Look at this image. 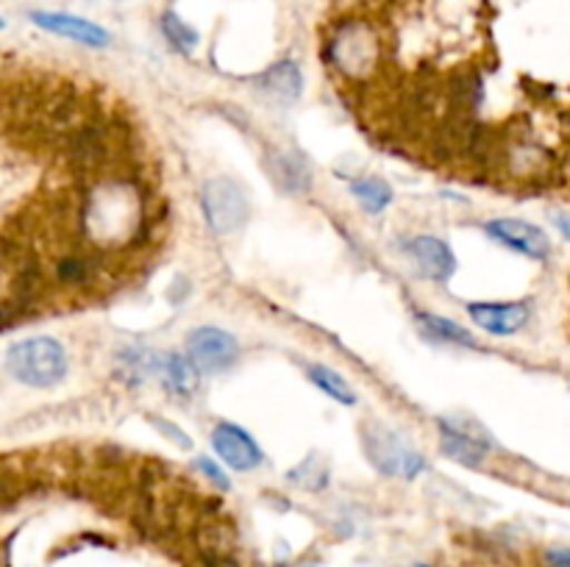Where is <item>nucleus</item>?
Here are the masks:
<instances>
[{"label":"nucleus","instance_id":"obj_1","mask_svg":"<svg viewBox=\"0 0 570 567\" xmlns=\"http://www.w3.org/2000/svg\"><path fill=\"white\" fill-rule=\"evenodd\" d=\"M6 370L26 387L50 389L65 381L67 354L53 337H31L11 345L6 354Z\"/></svg>","mask_w":570,"mask_h":567},{"label":"nucleus","instance_id":"obj_2","mask_svg":"<svg viewBox=\"0 0 570 567\" xmlns=\"http://www.w3.org/2000/svg\"><path fill=\"white\" fill-rule=\"evenodd\" d=\"M200 203H204L206 222L215 233H232L248 217V203H245V192L237 181L232 178H212L204 187L200 195Z\"/></svg>","mask_w":570,"mask_h":567},{"label":"nucleus","instance_id":"obj_3","mask_svg":"<svg viewBox=\"0 0 570 567\" xmlns=\"http://www.w3.org/2000/svg\"><path fill=\"white\" fill-rule=\"evenodd\" d=\"M239 345L228 331L215 326L195 328L187 337V359L198 372H223L237 361Z\"/></svg>","mask_w":570,"mask_h":567},{"label":"nucleus","instance_id":"obj_4","mask_svg":"<svg viewBox=\"0 0 570 567\" xmlns=\"http://www.w3.org/2000/svg\"><path fill=\"white\" fill-rule=\"evenodd\" d=\"M488 233L495 242L507 245V248L518 250V253L529 256V259H546L551 253L549 233L527 220H510V217L493 220L488 226Z\"/></svg>","mask_w":570,"mask_h":567},{"label":"nucleus","instance_id":"obj_5","mask_svg":"<svg viewBox=\"0 0 570 567\" xmlns=\"http://www.w3.org/2000/svg\"><path fill=\"white\" fill-rule=\"evenodd\" d=\"M31 20L33 26H39L42 31L72 39V42L78 44H89V48H106V44L111 42L106 28H100L98 22H89L76 14H61V11H33Z\"/></svg>","mask_w":570,"mask_h":567},{"label":"nucleus","instance_id":"obj_6","mask_svg":"<svg viewBox=\"0 0 570 567\" xmlns=\"http://www.w3.org/2000/svg\"><path fill=\"white\" fill-rule=\"evenodd\" d=\"M212 445H215L217 456L226 461L234 470H254L262 461L259 445L250 439L248 431H243L239 426H232V422H220L212 434Z\"/></svg>","mask_w":570,"mask_h":567},{"label":"nucleus","instance_id":"obj_7","mask_svg":"<svg viewBox=\"0 0 570 567\" xmlns=\"http://www.w3.org/2000/svg\"><path fill=\"white\" fill-rule=\"evenodd\" d=\"M367 448H371L376 467H382L390 476L415 478L417 472L423 470L421 456H417L415 450L404 448V445L399 442V437H393V434L379 431L376 439H367Z\"/></svg>","mask_w":570,"mask_h":567},{"label":"nucleus","instance_id":"obj_8","mask_svg":"<svg viewBox=\"0 0 570 567\" xmlns=\"http://www.w3.org/2000/svg\"><path fill=\"white\" fill-rule=\"evenodd\" d=\"M468 311L479 328L495 334V337H510V334L521 331L532 315L527 304H471Z\"/></svg>","mask_w":570,"mask_h":567},{"label":"nucleus","instance_id":"obj_9","mask_svg":"<svg viewBox=\"0 0 570 567\" xmlns=\"http://www.w3.org/2000/svg\"><path fill=\"white\" fill-rule=\"evenodd\" d=\"M406 250H410V256L415 259L417 270L426 278H432V281H449L451 272H454L456 267L454 250H451L443 239L429 237V233L426 237L412 239V242L406 245Z\"/></svg>","mask_w":570,"mask_h":567},{"label":"nucleus","instance_id":"obj_10","mask_svg":"<svg viewBox=\"0 0 570 567\" xmlns=\"http://www.w3.org/2000/svg\"><path fill=\"white\" fill-rule=\"evenodd\" d=\"M440 428H443V454L445 456L456 459L460 465H476V461L484 459V454H488V442L471 437V434H465L462 428L451 426V422H440Z\"/></svg>","mask_w":570,"mask_h":567},{"label":"nucleus","instance_id":"obj_11","mask_svg":"<svg viewBox=\"0 0 570 567\" xmlns=\"http://www.w3.org/2000/svg\"><path fill=\"white\" fill-rule=\"evenodd\" d=\"M262 87L278 100H295L304 89V78H301V70L295 61H278L276 67L262 76Z\"/></svg>","mask_w":570,"mask_h":567},{"label":"nucleus","instance_id":"obj_12","mask_svg":"<svg viewBox=\"0 0 570 567\" xmlns=\"http://www.w3.org/2000/svg\"><path fill=\"white\" fill-rule=\"evenodd\" d=\"M165 384L170 387L173 395L193 398V395L198 392V367L178 354L167 356L165 359Z\"/></svg>","mask_w":570,"mask_h":567},{"label":"nucleus","instance_id":"obj_13","mask_svg":"<svg viewBox=\"0 0 570 567\" xmlns=\"http://www.w3.org/2000/svg\"><path fill=\"white\" fill-rule=\"evenodd\" d=\"M309 378L317 384V387L323 389V392L328 395V398L340 400L343 406H354L356 404L354 389H351L348 381H345L340 372H334L332 367H323V365L309 367Z\"/></svg>","mask_w":570,"mask_h":567},{"label":"nucleus","instance_id":"obj_14","mask_svg":"<svg viewBox=\"0 0 570 567\" xmlns=\"http://www.w3.org/2000/svg\"><path fill=\"white\" fill-rule=\"evenodd\" d=\"M421 326H423V331L432 334V337H438V339H443V342L465 345V348H473V345H476V339H473V334L468 331V328H462L460 322H454V320H445V317L421 315Z\"/></svg>","mask_w":570,"mask_h":567},{"label":"nucleus","instance_id":"obj_15","mask_svg":"<svg viewBox=\"0 0 570 567\" xmlns=\"http://www.w3.org/2000/svg\"><path fill=\"white\" fill-rule=\"evenodd\" d=\"M351 189H354L356 198L362 200V206H365L367 211H373V215H379V211L387 209L390 200H393V189H390L384 181H379V178H365V181H356Z\"/></svg>","mask_w":570,"mask_h":567},{"label":"nucleus","instance_id":"obj_16","mask_svg":"<svg viewBox=\"0 0 570 567\" xmlns=\"http://www.w3.org/2000/svg\"><path fill=\"white\" fill-rule=\"evenodd\" d=\"M161 28H165L167 39H170V42L176 44L181 53H189V50L198 44V33H195L193 28L187 26V22L178 20L176 14H165V20H161Z\"/></svg>","mask_w":570,"mask_h":567},{"label":"nucleus","instance_id":"obj_17","mask_svg":"<svg viewBox=\"0 0 570 567\" xmlns=\"http://www.w3.org/2000/svg\"><path fill=\"white\" fill-rule=\"evenodd\" d=\"M198 467H200V470L206 472V476L212 478V481L217 484V487H223V489L228 487V478H226V472H223L220 467H215V461H212V459H198Z\"/></svg>","mask_w":570,"mask_h":567},{"label":"nucleus","instance_id":"obj_18","mask_svg":"<svg viewBox=\"0 0 570 567\" xmlns=\"http://www.w3.org/2000/svg\"><path fill=\"white\" fill-rule=\"evenodd\" d=\"M549 561H551V567H570V548L551 550Z\"/></svg>","mask_w":570,"mask_h":567},{"label":"nucleus","instance_id":"obj_19","mask_svg":"<svg viewBox=\"0 0 570 567\" xmlns=\"http://www.w3.org/2000/svg\"><path fill=\"white\" fill-rule=\"evenodd\" d=\"M560 228H562V231L568 233V239H570V222H568V220H562V217H560Z\"/></svg>","mask_w":570,"mask_h":567}]
</instances>
